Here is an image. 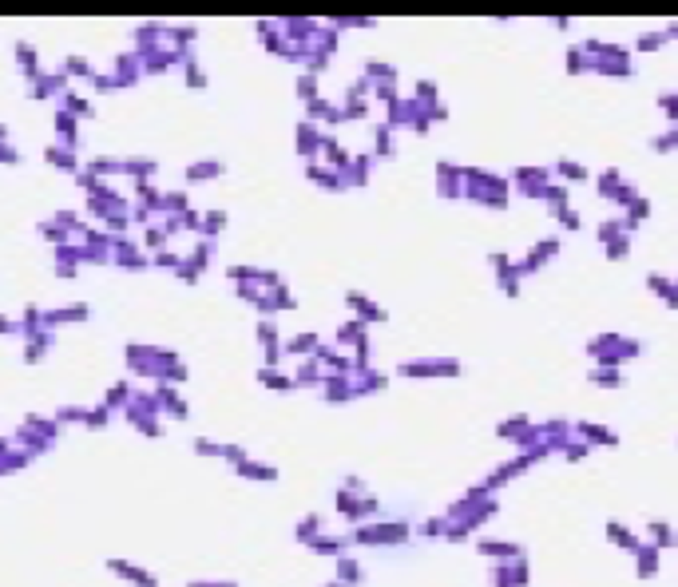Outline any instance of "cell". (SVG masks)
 Masks as SVG:
<instances>
[{"mask_svg": "<svg viewBox=\"0 0 678 587\" xmlns=\"http://www.w3.org/2000/svg\"><path fill=\"white\" fill-rule=\"evenodd\" d=\"M107 568H112L115 576L131 579V583H135V587H155V579H151L147 571H143V568H135V563H127V560H112V563H107Z\"/></svg>", "mask_w": 678, "mask_h": 587, "instance_id": "7a4b0ae2", "label": "cell"}, {"mask_svg": "<svg viewBox=\"0 0 678 587\" xmlns=\"http://www.w3.org/2000/svg\"><path fill=\"white\" fill-rule=\"evenodd\" d=\"M337 576H341V583H361V563L357 560H337Z\"/></svg>", "mask_w": 678, "mask_h": 587, "instance_id": "3957f363", "label": "cell"}, {"mask_svg": "<svg viewBox=\"0 0 678 587\" xmlns=\"http://www.w3.org/2000/svg\"><path fill=\"white\" fill-rule=\"evenodd\" d=\"M329 587H341V583H329Z\"/></svg>", "mask_w": 678, "mask_h": 587, "instance_id": "5b68a950", "label": "cell"}, {"mask_svg": "<svg viewBox=\"0 0 678 587\" xmlns=\"http://www.w3.org/2000/svg\"><path fill=\"white\" fill-rule=\"evenodd\" d=\"M357 544H401L405 540V524H377V528H357Z\"/></svg>", "mask_w": 678, "mask_h": 587, "instance_id": "6da1fadb", "label": "cell"}, {"mask_svg": "<svg viewBox=\"0 0 678 587\" xmlns=\"http://www.w3.org/2000/svg\"><path fill=\"white\" fill-rule=\"evenodd\" d=\"M309 548H314L317 556H341L345 544L341 540H322V536H317V540H309Z\"/></svg>", "mask_w": 678, "mask_h": 587, "instance_id": "277c9868", "label": "cell"}]
</instances>
